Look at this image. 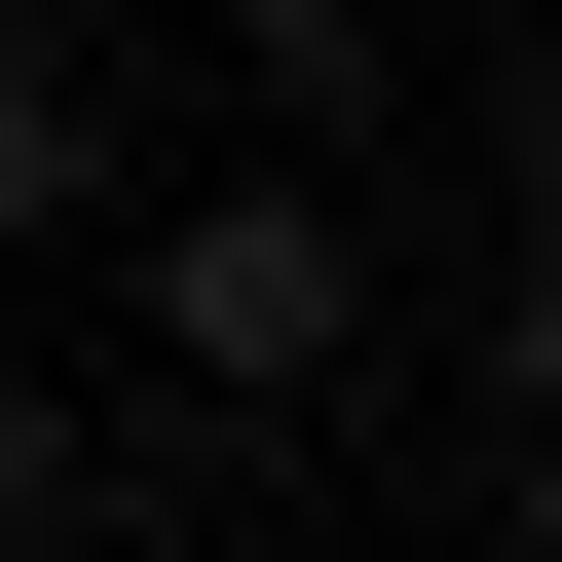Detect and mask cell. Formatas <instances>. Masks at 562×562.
<instances>
[{
    "mask_svg": "<svg viewBox=\"0 0 562 562\" xmlns=\"http://www.w3.org/2000/svg\"><path fill=\"white\" fill-rule=\"evenodd\" d=\"M150 262H113V301H150V375H225V413H301V375H375V225H338V150H188V188H113Z\"/></svg>",
    "mask_w": 562,
    "mask_h": 562,
    "instance_id": "cell-1",
    "label": "cell"
},
{
    "mask_svg": "<svg viewBox=\"0 0 562 562\" xmlns=\"http://www.w3.org/2000/svg\"><path fill=\"white\" fill-rule=\"evenodd\" d=\"M150 188V113H113V38H0V262H76Z\"/></svg>",
    "mask_w": 562,
    "mask_h": 562,
    "instance_id": "cell-2",
    "label": "cell"
},
{
    "mask_svg": "<svg viewBox=\"0 0 562 562\" xmlns=\"http://www.w3.org/2000/svg\"><path fill=\"white\" fill-rule=\"evenodd\" d=\"M375 76H413V0H225V113H262V150H338Z\"/></svg>",
    "mask_w": 562,
    "mask_h": 562,
    "instance_id": "cell-3",
    "label": "cell"
},
{
    "mask_svg": "<svg viewBox=\"0 0 562 562\" xmlns=\"http://www.w3.org/2000/svg\"><path fill=\"white\" fill-rule=\"evenodd\" d=\"M487 450H525V487H562V225H525V262H487Z\"/></svg>",
    "mask_w": 562,
    "mask_h": 562,
    "instance_id": "cell-4",
    "label": "cell"
},
{
    "mask_svg": "<svg viewBox=\"0 0 562 562\" xmlns=\"http://www.w3.org/2000/svg\"><path fill=\"white\" fill-rule=\"evenodd\" d=\"M0 562H76V413H38V375H0Z\"/></svg>",
    "mask_w": 562,
    "mask_h": 562,
    "instance_id": "cell-5",
    "label": "cell"
},
{
    "mask_svg": "<svg viewBox=\"0 0 562 562\" xmlns=\"http://www.w3.org/2000/svg\"><path fill=\"white\" fill-rule=\"evenodd\" d=\"M487 150H525V225H562V0H525V76H487Z\"/></svg>",
    "mask_w": 562,
    "mask_h": 562,
    "instance_id": "cell-6",
    "label": "cell"
},
{
    "mask_svg": "<svg viewBox=\"0 0 562 562\" xmlns=\"http://www.w3.org/2000/svg\"><path fill=\"white\" fill-rule=\"evenodd\" d=\"M0 38H113V0H0Z\"/></svg>",
    "mask_w": 562,
    "mask_h": 562,
    "instance_id": "cell-7",
    "label": "cell"
}]
</instances>
